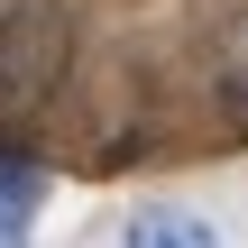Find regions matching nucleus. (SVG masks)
I'll return each mask as SVG.
<instances>
[{
  "instance_id": "nucleus-4",
  "label": "nucleus",
  "mask_w": 248,
  "mask_h": 248,
  "mask_svg": "<svg viewBox=\"0 0 248 248\" xmlns=\"http://www.w3.org/2000/svg\"><path fill=\"white\" fill-rule=\"evenodd\" d=\"M221 101L248 120V28H230V46H221Z\"/></svg>"
},
{
  "instance_id": "nucleus-2",
  "label": "nucleus",
  "mask_w": 248,
  "mask_h": 248,
  "mask_svg": "<svg viewBox=\"0 0 248 248\" xmlns=\"http://www.w3.org/2000/svg\"><path fill=\"white\" fill-rule=\"evenodd\" d=\"M120 248H230L202 212H184V202H147V212H129V230Z\"/></svg>"
},
{
  "instance_id": "nucleus-1",
  "label": "nucleus",
  "mask_w": 248,
  "mask_h": 248,
  "mask_svg": "<svg viewBox=\"0 0 248 248\" xmlns=\"http://www.w3.org/2000/svg\"><path fill=\"white\" fill-rule=\"evenodd\" d=\"M55 74H64V9L55 0H9L0 9V110L46 101Z\"/></svg>"
},
{
  "instance_id": "nucleus-5",
  "label": "nucleus",
  "mask_w": 248,
  "mask_h": 248,
  "mask_svg": "<svg viewBox=\"0 0 248 248\" xmlns=\"http://www.w3.org/2000/svg\"><path fill=\"white\" fill-rule=\"evenodd\" d=\"M0 248H18V239H0Z\"/></svg>"
},
{
  "instance_id": "nucleus-3",
  "label": "nucleus",
  "mask_w": 248,
  "mask_h": 248,
  "mask_svg": "<svg viewBox=\"0 0 248 248\" xmlns=\"http://www.w3.org/2000/svg\"><path fill=\"white\" fill-rule=\"evenodd\" d=\"M37 202H46V175H37L28 156H9V147H0V239H28Z\"/></svg>"
}]
</instances>
